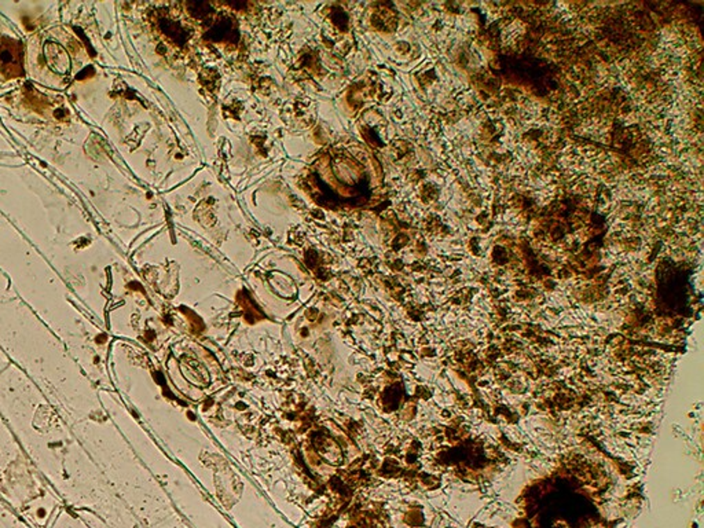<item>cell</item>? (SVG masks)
<instances>
[{
	"label": "cell",
	"mask_w": 704,
	"mask_h": 528,
	"mask_svg": "<svg viewBox=\"0 0 704 528\" xmlns=\"http://www.w3.org/2000/svg\"><path fill=\"white\" fill-rule=\"evenodd\" d=\"M0 72L7 79H17L24 73V47L19 42L10 38L1 39Z\"/></svg>",
	"instance_id": "cell-1"
}]
</instances>
